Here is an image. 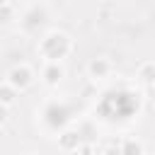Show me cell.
Returning <instances> with one entry per match:
<instances>
[{"instance_id":"5","label":"cell","mask_w":155,"mask_h":155,"mask_svg":"<svg viewBox=\"0 0 155 155\" xmlns=\"http://www.w3.org/2000/svg\"><path fill=\"white\" fill-rule=\"evenodd\" d=\"M80 143H82V140H80L78 131H63V133L58 136V148L65 150V153H75Z\"/></svg>"},{"instance_id":"12","label":"cell","mask_w":155,"mask_h":155,"mask_svg":"<svg viewBox=\"0 0 155 155\" xmlns=\"http://www.w3.org/2000/svg\"><path fill=\"white\" fill-rule=\"evenodd\" d=\"M7 116H10V111H7V107H2V104H0V126H2L5 121H7Z\"/></svg>"},{"instance_id":"6","label":"cell","mask_w":155,"mask_h":155,"mask_svg":"<svg viewBox=\"0 0 155 155\" xmlns=\"http://www.w3.org/2000/svg\"><path fill=\"white\" fill-rule=\"evenodd\" d=\"M121 155H145V148L138 138H124L121 140Z\"/></svg>"},{"instance_id":"3","label":"cell","mask_w":155,"mask_h":155,"mask_svg":"<svg viewBox=\"0 0 155 155\" xmlns=\"http://www.w3.org/2000/svg\"><path fill=\"white\" fill-rule=\"evenodd\" d=\"M87 75L92 80H104L111 75V61L107 56H94L90 63H87Z\"/></svg>"},{"instance_id":"2","label":"cell","mask_w":155,"mask_h":155,"mask_svg":"<svg viewBox=\"0 0 155 155\" xmlns=\"http://www.w3.org/2000/svg\"><path fill=\"white\" fill-rule=\"evenodd\" d=\"M7 82H10L17 92H24V90H29V87L34 85V70H31L27 63H17V65L10 68Z\"/></svg>"},{"instance_id":"7","label":"cell","mask_w":155,"mask_h":155,"mask_svg":"<svg viewBox=\"0 0 155 155\" xmlns=\"http://www.w3.org/2000/svg\"><path fill=\"white\" fill-rule=\"evenodd\" d=\"M15 99H17V90H15L7 80H5V82H0V104L10 109V107L15 104Z\"/></svg>"},{"instance_id":"4","label":"cell","mask_w":155,"mask_h":155,"mask_svg":"<svg viewBox=\"0 0 155 155\" xmlns=\"http://www.w3.org/2000/svg\"><path fill=\"white\" fill-rule=\"evenodd\" d=\"M63 75H65V70L61 63H44V68H41V80L51 87H56L63 80Z\"/></svg>"},{"instance_id":"13","label":"cell","mask_w":155,"mask_h":155,"mask_svg":"<svg viewBox=\"0 0 155 155\" xmlns=\"http://www.w3.org/2000/svg\"><path fill=\"white\" fill-rule=\"evenodd\" d=\"M2 5H10V0H0V7H2Z\"/></svg>"},{"instance_id":"1","label":"cell","mask_w":155,"mask_h":155,"mask_svg":"<svg viewBox=\"0 0 155 155\" xmlns=\"http://www.w3.org/2000/svg\"><path fill=\"white\" fill-rule=\"evenodd\" d=\"M39 56L46 61V63H61L70 51H73V39L65 34V31H48L44 39H39V46H36Z\"/></svg>"},{"instance_id":"10","label":"cell","mask_w":155,"mask_h":155,"mask_svg":"<svg viewBox=\"0 0 155 155\" xmlns=\"http://www.w3.org/2000/svg\"><path fill=\"white\" fill-rule=\"evenodd\" d=\"M102 155H121V143H109V145H104Z\"/></svg>"},{"instance_id":"11","label":"cell","mask_w":155,"mask_h":155,"mask_svg":"<svg viewBox=\"0 0 155 155\" xmlns=\"http://www.w3.org/2000/svg\"><path fill=\"white\" fill-rule=\"evenodd\" d=\"M75 153H78V155H97V153H94V148H92V143H80Z\"/></svg>"},{"instance_id":"8","label":"cell","mask_w":155,"mask_h":155,"mask_svg":"<svg viewBox=\"0 0 155 155\" xmlns=\"http://www.w3.org/2000/svg\"><path fill=\"white\" fill-rule=\"evenodd\" d=\"M138 78L148 85H155V61H145L138 65Z\"/></svg>"},{"instance_id":"9","label":"cell","mask_w":155,"mask_h":155,"mask_svg":"<svg viewBox=\"0 0 155 155\" xmlns=\"http://www.w3.org/2000/svg\"><path fill=\"white\" fill-rule=\"evenodd\" d=\"M12 19H15V7H12V5H2V7H0V22L7 24V22H12Z\"/></svg>"}]
</instances>
